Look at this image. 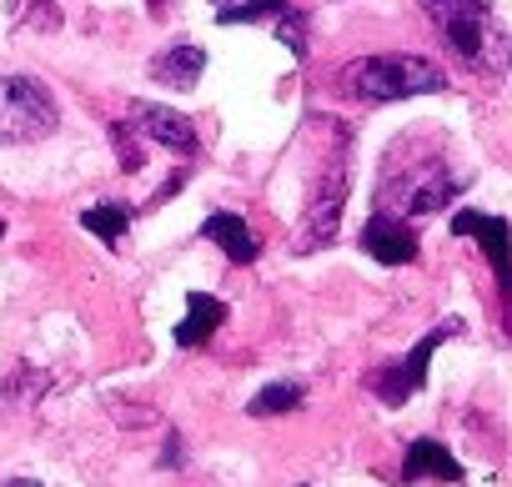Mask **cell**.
<instances>
[{
	"instance_id": "6da1fadb",
	"label": "cell",
	"mask_w": 512,
	"mask_h": 487,
	"mask_svg": "<svg viewBox=\"0 0 512 487\" xmlns=\"http://www.w3.org/2000/svg\"><path fill=\"white\" fill-rule=\"evenodd\" d=\"M342 91L352 101H412V96H442L447 91V71L427 56H407V51H382V56H362L342 71Z\"/></svg>"
},
{
	"instance_id": "7a4b0ae2",
	"label": "cell",
	"mask_w": 512,
	"mask_h": 487,
	"mask_svg": "<svg viewBox=\"0 0 512 487\" xmlns=\"http://www.w3.org/2000/svg\"><path fill=\"white\" fill-rule=\"evenodd\" d=\"M427 21L447 41V51L472 71H502L512 61V41L497 31L482 0H422Z\"/></svg>"
},
{
	"instance_id": "3957f363",
	"label": "cell",
	"mask_w": 512,
	"mask_h": 487,
	"mask_svg": "<svg viewBox=\"0 0 512 487\" xmlns=\"http://www.w3.org/2000/svg\"><path fill=\"white\" fill-rule=\"evenodd\" d=\"M61 106L41 76H0V146H31L56 136Z\"/></svg>"
},
{
	"instance_id": "277c9868",
	"label": "cell",
	"mask_w": 512,
	"mask_h": 487,
	"mask_svg": "<svg viewBox=\"0 0 512 487\" xmlns=\"http://www.w3.org/2000/svg\"><path fill=\"white\" fill-rule=\"evenodd\" d=\"M462 332V322L457 317H447V322H437L427 337H417L412 342V352L407 357H397V362H387L377 377H372V392L387 402V407H402L412 392H422L427 387V367H432V357H437V347L447 342V337H457Z\"/></svg>"
},
{
	"instance_id": "5b68a950",
	"label": "cell",
	"mask_w": 512,
	"mask_h": 487,
	"mask_svg": "<svg viewBox=\"0 0 512 487\" xmlns=\"http://www.w3.org/2000/svg\"><path fill=\"white\" fill-rule=\"evenodd\" d=\"M452 236H472L477 241L487 267H492V277H497V292L512 297V221L462 206V211H452Z\"/></svg>"
},
{
	"instance_id": "8992f818",
	"label": "cell",
	"mask_w": 512,
	"mask_h": 487,
	"mask_svg": "<svg viewBox=\"0 0 512 487\" xmlns=\"http://www.w3.org/2000/svg\"><path fill=\"white\" fill-rule=\"evenodd\" d=\"M131 126H136L151 146L176 151V156H191V151L201 146L196 121H191V116H181L176 106H161V101H131Z\"/></svg>"
},
{
	"instance_id": "52a82bcc",
	"label": "cell",
	"mask_w": 512,
	"mask_h": 487,
	"mask_svg": "<svg viewBox=\"0 0 512 487\" xmlns=\"http://www.w3.org/2000/svg\"><path fill=\"white\" fill-rule=\"evenodd\" d=\"M362 252L382 267H407V262H417V231L397 211H372L362 226Z\"/></svg>"
},
{
	"instance_id": "ba28073f",
	"label": "cell",
	"mask_w": 512,
	"mask_h": 487,
	"mask_svg": "<svg viewBox=\"0 0 512 487\" xmlns=\"http://www.w3.org/2000/svg\"><path fill=\"white\" fill-rule=\"evenodd\" d=\"M342 201H347V171L332 166L327 181H322V191H317L312 206H307V221H302V231H297V252H317V247H327V241L337 236Z\"/></svg>"
},
{
	"instance_id": "9c48e42d",
	"label": "cell",
	"mask_w": 512,
	"mask_h": 487,
	"mask_svg": "<svg viewBox=\"0 0 512 487\" xmlns=\"http://www.w3.org/2000/svg\"><path fill=\"white\" fill-rule=\"evenodd\" d=\"M467 472H462V462L437 442V437H412L407 442V457H402V487H412V482H462Z\"/></svg>"
},
{
	"instance_id": "30bf717a",
	"label": "cell",
	"mask_w": 512,
	"mask_h": 487,
	"mask_svg": "<svg viewBox=\"0 0 512 487\" xmlns=\"http://www.w3.org/2000/svg\"><path fill=\"white\" fill-rule=\"evenodd\" d=\"M201 236L216 241V247L226 252V262H236V267H251L256 257H262V241H256V231H251L236 211H211V216L201 221Z\"/></svg>"
},
{
	"instance_id": "8fae6325",
	"label": "cell",
	"mask_w": 512,
	"mask_h": 487,
	"mask_svg": "<svg viewBox=\"0 0 512 487\" xmlns=\"http://www.w3.org/2000/svg\"><path fill=\"white\" fill-rule=\"evenodd\" d=\"M201 71H206V51L191 41H171V46H161V56H151V81H161L171 91H196Z\"/></svg>"
},
{
	"instance_id": "7c38bea8",
	"label": "cell",
	"mask_w": 512,
	"mask_h": 487,
	"mask_svg": "<svg viewBox=\"0 0 512 487\" xmlns=\"http://www.w3.org/2000/svg\"><path fill=\"white\" fill-rule=\"evenodd\" d=\"M462 186H467V176H457V171H447V166H427L422 171V181L417 186H407V216H432V211H442V206H452L457 196H462Z\"/></svg>"
},
{
	"instance_id": "4fadbf2b",
	"label": "cell",
	"mask_w": 512,
	"mask_h": 487,
	"mask_svg": "<svg viewBox=\"0 0 512 487\" xmlns=\"http://www.w3.org/2000/svg\"><path fill=\"white\" fill-rule=\"evenodd\" d=\"M221 322H226V302L211 297V292H191L186 297V317L176 322V347H206Z\"/></svg>"
},
{
	"instance_id": "5bb4252c",
	"label": "cell",
	"mask_w": 512,
	"mask_h": 487,
	"mask_svg": "<svg viewBox=\"0 0 512 487\" xmlns=\"http://www.w3.org/2000/svg\"><path fill=\"white\" fill-rule=\"evenodd\" d=\"M302 397H307V387H302V382H267L262 392H256V397L246 402V412H251V417H277V412H297V407H302Z\"/></svg>"
},
{
	"instance_id": "9a60e30c",
	"label": "cell",
	"mask_w": 512,
	"mask_h": 487,
	"mask_svg": "<svg viewBox=\"0 0 512 487\" xmlns=\"http://www.w3.org/2000/svg\"><path fill=\"white\" fill-rule=\"evenodd\" d=\"M81 226L91 231V236H101V241H116L131 231V211L121 206V201H101V206H91V211H81Z\"/></svg>"
},
{
	"instance_id": "2e32d148",
	"label": "cell",
	"mask_w": 512,
	"mask_h": 487,
	"mask_svg": "<svg viewBox=\"0 0 512 487\" xmlns=\"http://www.w3.org/2000/svg\"><path fill=\"white\" fill-rule=\"evenodd\" d=\"M292 11V0H236V6H221L216 21L221 26H246V21H277Z\"/></svg>"
},
{
	"instance_id": "e0dca14e",
	"label": "cell",
	"mask_w": 512,
	"mask_h": 487,
	"mask_svg": "<svg viewBox=\"0 0 512 487\" xmlns=\"http://www.w3.org/2000/svg\"><path fill=\"white\" fill-rule=\"evenodd\" d=\"M307 26H312V16L302 11V6H292L287 16H277L272 21V31H277V41L297 56V61H307Z\"/></svg>"
},
{
	"instance_id": "ac0fdd59",
	"label": "cell",
	"mask_w": 512,
	"mask_h": 487,
	"mask_svg": "<svg viewBox=\"0 0 512 487\" xmlns=\"http://www.w3.org/2000/svg\"><path fill=\"white\" fill-rule=\"evenodd\" d=\"M6 487H41V482H36V477H11Z\"/></svg>"
},
{
	"instance_id": "d6986e66",
	"label": "cell",
	"mask_w": 512,
	"mask_h": 487,
	"mask_svg": "<svg viewBox=\"0 0 512 487\" xmlns=\"http://www.w3.org/2000/svg\"><path fill=\"white\" fill-rule=\"evenodd\" d=\"M211 6H236V0H211Z\"/></svg>"
},
{
	"instance_id": "ffe728a7",
	"label": "cell",
	"mask_w": 512,
	"mask_h": 487,
	"mask_svg": "<svg viewBox=\"0 0 512 487\" xmlns=\"http://www.w3.org/2000/svg\"><path fill=\"white\" fill-rule=\"evenodd\" d=\"M0 236H6V221H0Z\"/></svg>"
}]
</instances>
